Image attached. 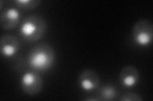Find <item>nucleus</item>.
I'll return each instance as SVG.
<instances>
[{"label":"nucleus","mask_w":153,"mask_h":101,"mask_svg":"<svg viewBox=\"0 0 153 101\" xmlns=\"http://www.w3.org/2000/svg\"><path fill=\"white\" fill-rule=\"evenodd\" d=\"M78 82L81 89L89 92L98 87L100 79L97 72L91 69H85L79 75Z\"/></svg>","instance_id":"obj_5"},{"label":"nucleus","mask_w":153,"mask_h":101,"mask_svg":"<svg viewBox=\"0 0 153 101\" xmlns=\"http://www.w3.org/2000/svg\"><path fill=\"white\" fill-rule=\"evenodd\" d=\"M20 41L16 36L6 34L3 35L0 40V51L6 58L15 56L20 49Z\"/></svg>","instance_id":"obj_7"},{"label":"nucleus","mask_w":153,"mask_h":101,"mask_svg":"<svg viewBox=\"0 0 153 101\" xmlns=\"http://www.w3.org/2000/svg\"><path fill=\"white\" fill-rule=\"evenodd\" d=\"M14 3L19 8L30 11L39 6L41 1L40 0H16L14 1Z\"/></svg>","instance_id":"obj_10"},{"label":"nucleus","mask_w":153,"mask_h":101,"mask_svg":"<svg viewBox=\"0 0 153 101\" xmlns=\"http://www.w3.org/2000/svg\"><path fill=\"white\" fill-rule=\"evenodd\" d=\"M21 86L22 90L26 94L35 95L39 94L42 90V78L35 71H27L22 76Z\"/></svg>","instance_id":"obj_4"},{"label":"nucleus","mask_w":153,"mask_h":101,"mask_svg":"<svg viewBox=\"0 0 153 101\" xmlns=\"http://www.w3.org/2000/svg\"><path fill=\"white\" fill-rule=\"evenodd\" d=\"M140 79L139 72L135 66L127 65L122 68L119 73V81L124 87L131 88L136 86Z\"/></svg>","instance_id":"obj_8"},{"label":"nucleus","mask_w":153,"mask_h":101,"mask_svg":"<svg viewBox=\"0 0 153 101\" xmlns=\"http://www.w3.org/2000/svg\"><path fill=\"white\" fill-rule=\"evenodd\" d=\"M46 31L47 23L45 19L39 15H31L21 23L19 33L24 39L34 42L42 38Z\"/></svg>","instance_id":"obj_2"},{"label":"nucleus","mask_w":153,"mask_h":101,"mask_svg":"<svg viewBox=\"0 0 153 101\" xmlns=\"http://www.w3.org/2000/svg\"><path fill=\"white\" fill-rule=\"evenodd\" d=\"M21 13L18 9L11 7L1 11L0 24L4 30H12L16 28L21 22Z\"/></svg>","instance_id":"obj_6"},{"label":"nucleus","mask_w":153,"mask_h":101,"mask_svg":"<svg viewBox=\"0 0 153 101\" xmlns=\"http://www.w3.org/2000/svg\"><path fill=\"white\" fill-rule=\"evenodd\" d=\"M143 99L141 96L133 92H128L121 96L119 100L121 101H142Z\"/></svg>","instance_id":"obj_11"},{"label":"nucleus","mask_w":153,"mask_h":101,"mask_svg":"<svg viewBox=\"0 0 153 101\" xmlns=\"http://www.w3.org/2000/svg\"><path fill=\"white\" fill-rule=\"evenodd\" d=\"M98 97L101 100H113L116 98L117 92L112 85H105L100 89Z\"/></svg>","instance_id":"obj_9"},{"label":"nucleus","mask_w":153,"mask_h":101,"mask_svg":"<svg viewBox=\"0 0 153 101\" xmlns=\"http://www.w3.org/2000/svg\"><path fill=\"white\" fill-rule=\"evenodd\" d=\"M55 54L52 47L46 43H41L31 50L28 56V64L38 71L49 69L53 65Z\"/></svg>","instance_id":"obj_1"},{"label":"nucleus","mask_w":153,"mask_h":101,"mask_svg":"<svg viewBox=\"0 0 153 101\" xmlns=\"http://www.w3.org/2000/svg\"><path fill=\"white\" fill-rule=\"evenodd\" d=\"M133 41L138 46L147 47L152 43L153 23L147 18L140 19L134 25L132 29Z\"/></svg>","instance_id":"obj_3"}]
</instances>
